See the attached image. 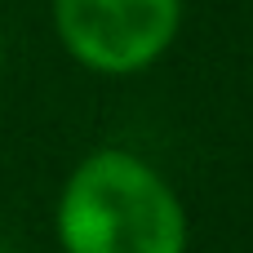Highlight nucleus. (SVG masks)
<instances>
[{
  "label": "nucleus",
  "mask_w": 253,
  "mask_h": 253,
  "mask_svg": "<svg viewBox=\"0 0 253 253\" xmlns=\"http://www.w3.org/2000/svg\"><path fill=\"white\" fill-rule=\"evenodd\" d=\"M62 253H187L191 218L178 187L138 151L98 147L53 200Z\"/></svg>",
  "instance_id": "f257e3e1"
},
{
  "label": "nucleus",
  "mask_w": 253,
  "mask_h": 253,
  "mask_svg": "<svg viewBox=\"0 0 253 253\" xmlns=\"http://www.w3.org/2000/svg\"><path fill=\"white\" fill-rule=\"evenodd\" d=\"M58 44L93 76L156 67L182 27V0H49Z\"/></svg>",
  "instance_id": "f03ea898"
},
{
  "label": "nucleus",
  "mask_w": 253,
  "mask_h": 253,
  "mask_svg": "<svg viewBox=\"0 0 253 253\" xmlns=\"http://www.w3.org/2000/svg\"><path fill=\"white\" fill-rule=\"evenodd\" d=\"M0 67H4V36H0Z\"/></svg>",
  "instance_id": "7ed1b4c3"
}]
</instances>
